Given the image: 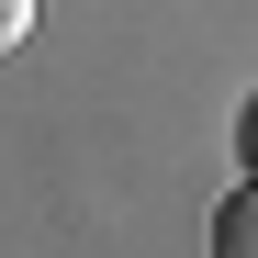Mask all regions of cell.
<instances>
[{
  "label": "cell",
  "mask_w": 258,
  "mask_h": 258,
  "mask_svg": "<svg viewBox=\"0 0 258 258\" xmlns=\"http://www.w3.org/2000/svg\"><path fill=\"white\" fill-rule=\"evenodd\" d=\"M213 258H258V180H247L225 213H213Z\"/></svg>",
  "instance_id": "1"
},
{
  "label": "cell",
  "mask_w": 258,
  "mask_h": 258,
  "mask_svg": "<svg viewBox=\"0 0 258 258\" xmlns=\"http://www.w3.org/2000/svg\"><path fill=\"white\" fill-rule=\"evenodd\" d=\"M23 34H34V0H0V56H12Z\"/></svg>",
  "instance_id": "2"
},
{
  "label": "cell",
  "mask_w": 258,
  "mask_h": 258,
  "mask_svg": "<svg viewBox=\"0 0 258 258\" xmlns=\"http://www.w3.org/2000/svg\"><path fill=\"white\" fill-rule=\"evenodd\" d=\"M236 146H247V180H258V101H247V123H236Z\"/></svg>",
  "instance_id": "3"
}]
</instances>
